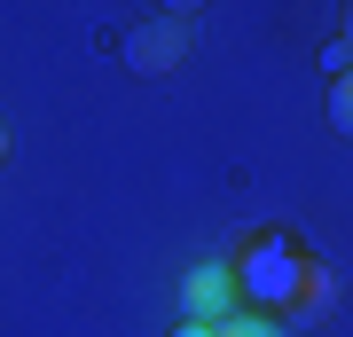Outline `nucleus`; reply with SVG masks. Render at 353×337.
Returning a JSON list of instances; mask_svg holds the SVG:
<instances>
[{"instance_id":"1","label":"nucleus","mask_w":353,"mask_h":337,"mask_svg":"<svg viewBox=\"0 0 353 337\" xmlns=\"http://www.w3.org/2000/svg\"><path fill=\"white\" fill-rule=\"evenodd\" d=\"M306 267H314V259H306L283 227H275V236H252L236 259H228V275H236V306H243V314H283V298L299 290Z\"/></svg>"},{"instance_id":"2","label":"nucleus","mask_w":353,"mask_h":337,"mask_svg":"<svg viewBox=\"0 0 353 337\" xmlns=\"http://www.w3.org/2000/svg\"><path fill=\"white\" fill-rule=\"evenodd\" d=\"M236 275H228V259H196L189 275H181V322H204V329H220V322H236Z\"/></svg>"},{"instance_id":"3","label":"nucleus","mask_w":353,"mask_h":337,"mask_svg":"<svg viewBox=\"0 0 353 337\" xmlns=\"http://www.w3.org/2000/svg\"><path fill=\"white\" fill-rule=\"evenodd\" d=\"M118 55H126V71H141V79H165L181 55H189V16H150V24H134Z\"/></svg>"},{"instance_id":"4","label":"nucleus","mask_w":353,"mask_h":337,"mask_svg":"<svg viewBox=\"0 0 353 337\" xmlns=\"http://www.w3.org/2000/svg\"><path fill=\"white\" fill-rule=\"evenodd\" d=\"M330 314H338V275H330V267H306L299 290L283 298V322H290V329H322Z\"/></svg>"},{"instance_id":"5","label":"nucleus","mask_w":353,"mask_h":337,"mask_svg":"<svg viewBox=\"0 0 353 337\" xmlns=\"http://www.w3.org/2000/svg\"><path fill=\"white\" fill-rule=\"evenodd\" d=\"M212 337H283V329L267 322V314H236V322H220Z\"/></svg>"},{"instance_id":"6","label":"nucleus","mask_w":353,"mask_h":337,"mask_svg":"<svg viewBox=\"0 0 353 337\" xmlns=\"http://www.w3.org/2000/svg\"><path fill=\"white\" fill-rule=\"evenodd\" d=\"M330 125L353 134V87H345V79H330Z\"/></svg>"},{"instance_id":"7","label":"nucleus","mask_w":353,"mask_h":337,"mask_svg":"<svg viewBox=\"0 0 353 337\" xmlns=\"http://www.w3.org/2000/svg\"><path fill=\"white\" fill-rule=\"evenodd\" d=\"M322 71H330V79L353 71V48H345V39H330V48H322Z\"/></svg>"},{"instance_id":"8","label":"nucleus","mask_w":353,"mask_h":337,"mask_svg":"<svg viewBox=\"0 0 353 337\" xmlns=\"http://www.w3.org/2000/svg\"><path fill=\"white\" fill-rule=\"evenodd\" d=\"M173 337H212V329H204V322H181V329H173Z\"/></svg>"},{"instance_id":"9","label":"nucleus","mask_w":353,"mask_h":337,"mask_svg":"<svg viewBox=\"0 0 353 337\" xmlns=\"http://www.w3.org/2000/svg\"><path fill=\"white\" fill-rule=\"evenodd\" d=\"M0 157H8V134H0Z\"/></svg>"}]
</instances>
